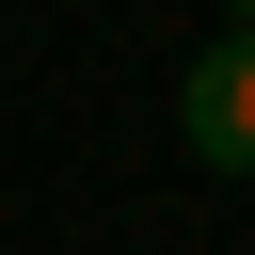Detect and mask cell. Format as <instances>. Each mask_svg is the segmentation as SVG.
I'll use <instances>...</instances> for the list:
<instances>
[{
  "label": "cell",
  "instance_id": "cell-1",
  "mask_svg": "<svg viewBox=\"0 0 255 255\" xmlns=\"http://www.w3.org/2000/svg\"><path fill=\"white\" fill-rule=\"evenodd\" d=\"M175 128H191L207 175H255V32H223V48L175 80Z\"/></svg>",
  "mask_w": 255,
  "mask_h": 255
},
{
  "label": "cell",
  "instance_id": "cell-2",
  "mask_svg": "<svg viewBox=\"0 0 255 255\" xmlns=\"http://www.w3.org/2000/svg\"><path fill=\"white\" fill-rule=\"evenodd\" d=\"M223 32H255V0H223Z\"/></svg>",
  "mask_w": 255,
  "mask_h": 255
}]
</instances>
